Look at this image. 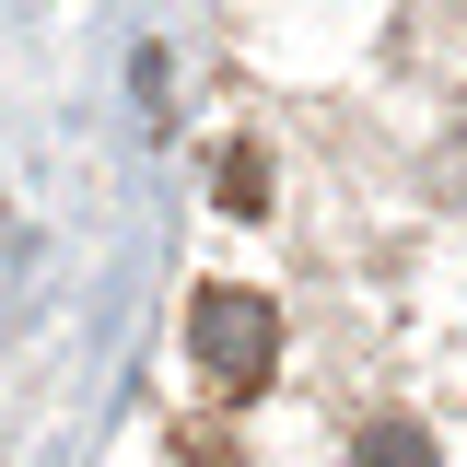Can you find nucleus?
<instances>
[{
    "mask_svg": "<svg viewBox=\"0 0 467 467\" xmlns=\"http://www.w3.org/2000/svg\"><path fill=\"white\" fill-rule=\"evenodd\" d=\"M187 350H199V374H211L223 398H257L269 362H281V304L245 292V281H199L187 292Z\"/></svg>",
    "mask_w": 467,
    "mask_h": 467,
    "instance_id": "f257e3e1",
    "label": "nucleus"
},
{
    "mask_svg": "<svg viewBox=\"0 0 467 467\" xmlns=\"http://www.w3.org/2000/svg\"><path fill=\"white\" fill-rule=\"evenodd\" d=\"M350 467H432V432H420V420H374V432L350 444Z\"/></svg>",
    "mask_w": 467,
    "mask_h": 467,
    "instance_id": "f03ea898",
    "label": "nucleus"
},
{
    "mask_svg": "<svg viewBox=\"0 0 467 467\" xmlns=\"http://www.w3.org/2000/svg\"><path fill=\"white\" fill-rule=\"evenodd\" d=\"M223 199H234V211H257V199H269V175H257V152H223Z\"/></svg>",
    "mask_w": 467,
    "mask_h": 467,
    "instance_id": "7ed1b4c3",
    "label": "nucleus"
}]
</instances>
